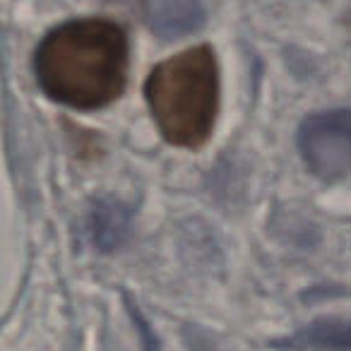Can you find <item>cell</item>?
Masks as SVG:
<instances>
[{
    "instance_id": "cell-1",
    "label": "cell",
    "mask_w": 351,
    "mask_h": 351,
    "mask_svg": "<svg viewBox=\"0 0 351 351\" xmlns=\"http://www.w3.org/2000/svg\"><path fill=\"white\" fill-rule=\"evenodd\" d=\"M41 89L70 108H99L125 87L128 39L108 20H77L44 36L34 56Z\"/></svg>"
},
{
    "instance_id": "cell-2",
    "label": "cell",
    "mask_w": 351,
    "mask_h": 351,
    "mask_svg": "<svg viewBox=\"0 0 351 351\" xmlns=\"http://www.w3.org/2000/svg\"><path fill=\"white\" fill-rule=\"evenodd\" d=\"M145 97L161 135L176 147H200L212 135L219 108V70L210 46H195L159 63Z\"/></svg>"
},
{
    "instance_id": "cell-6",
    "label": "cell",
    "mask_w": 351,
    "mask_h": 351,
    "mask_svg": "<svg viewBox=\"0 0 351 351\" xmlns=\"http://www.w3.org/2000/svg\"><path fill=\"white\" fill-rule=\"evenodd\" d=\"M128 231V212L121 205L101 202L94 212V241L99 248H116Z\"/></svg>"
},
{
    "instance_id": "cell-4",
    "label": "cell",
    "mask_w": 351,
    "mask_h": 351,
    "mask_svg": "<svg viewBox=\"0 0 351 351\" xmlns=\"http://www.w3.org/2000/svg\"><path fill=\"white\" fill-rule=\"evenodd\" d=\"M147 20L161 39H178L200 29L205 22V8L200 0H149Z\"/></svg>"
},
{
    "instance_id": "cell-3",
    "label": "cell",
    "mask_w": 351,
    "mask_h": 351,
    "mask_svg": "<svg viewBox=\"0 0 351 351\" xmlns=\"http://www.w3.org/2000/svg\"><path fill=\"white\" fill-rule=\"evenodd\" d=\"M298 149L322 181H337L351 173V111L313 113L298 128Z\"/></svg>"
},
{
    "instance_id": "cell-5",
    "label": "cell",
    "mask_w": 351,
    "mask_h": 351,
    "mask_svg": "<svg viewBox=\"0 0 351 351\" xmlns=\"http://www.w3.org/2000/svg\"><path fill=\"white\" fill-rule=\"evenodd\" d=\"M291 349H315V351H351V322L322 320L298 330L293 337L279 341Z\"/></svg>"
}]
</instances>
